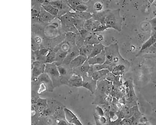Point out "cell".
Returning a JSON list of instances; mask_svg holds the SVG:
<instances>
[{"label": "cell", "mask_w": 156, "mask_h": 125, "mask_svg": "<svg viewBox=\"0 0 156 125\" xmlns=\"http://www.w3.org/2000/svg\"><path fill=\"white\" fill-rule=\"evenodd\" d=\"M80 55L79 48L76 45L72 47L68 52L62 64L69 65L70 62Z\"/></svg>", "instance_id": "11"}, {"label": "cell", "mask_w": 156, "mask_h": 125, "mask_svg": "<svg viewBox=\"0 0 156 125\" xmlns=\"http://www.w3.org/2000/svg\"><path fill=\"white\" fill-rule=\"evenodd\" d=\"M56 56V52L53 49L50 48L49 53L47 55L45 64L52 63L55 62Z\"/></svg>", "instance_id": "25"}, {"label": "cell", "mask_w": 156, "mask_h": 125, "mask_svg": "<svg viewBox=\"0 0 156 125\" xmlns=\"http://www.w3.org/2000/svg\"><path fill=\"white\" fill-rule=\"evenodd\" d=\"M61 83L68 85V81L73 73V70L70 68L69 65L62 64L58 66Z\"/></svg>", "instance_id": "6"}, {"label": "cell", "mask_w": 156, "mask_h": 125, "mask_svg": "<svg viewBox=\"0 0 156 125\" xmlns=\"http://www.w3.org/2000/svg\"><path fill=\"white\" fill-rule=\"evenodd\" d=\"M99 35L96 33H92L84 40L85 45H94L101 43L99 39Z\"/></svg>", "instance_id": "21"}, {"label": "cell", "mask_w": 156, "mask_h": 125, "mask_svg": "<svg viewBox=\"0 0 156 125\" xmlns=\"http://www.w3.org/2000/svg\"><path fill=\"white\" fill-rule=\"evenodd\" d=\"M32 78H38L44 73L46 64L40 62L36 61L32 63Z\"/></svg>", "instance_id": "9"}, {"label": "cell", "mask_w": 156, "mask_h": 125, "mask_svg": "<svg viewBox=\"0 0 156 125\" xmlns=\"http://www.w3.org/2000/svg\"><path fill=\"white\" fill-rule=\"evenodd\" d=\"M70 12L73 17L75 19L81 20L86 21L93 17V14L87 11Z\"/></svg>", "instance_id": "15"}, {"label": "cell", "mask_w": 156, "mask_h": 125, "mask_svg": "<svg viewBox=\"0 0 156 125\" xmlns=\"http://www.w3.org/2000/svg\"><path fill=\"white\" fill-rule=\"evenodd\" d=\"M31 48L32 51L35 52L41 48L40 45L37 44L32 37L31 39Z\"/></svg>", "instance_id": "29"}, {"label": "cell", "mask_w": 156, "mask_h": 125, "mask_svg": "<svg viewBox=\"0 0 156 125\" xmlns=\"http://www.w3.org/2000/svg\"><path fill=\"white\" fill-rule=\"evenodd\" d=\"M83 78L81 76L73 73L69 79L68 85L71 87H82Z\"/></svg>", "instance_id": "13"}, {"label": "cell", "mask_w": 156, "mask_h": 125, "mask_svg": "<svg viewBox=\"0 0 156 125\" xmlns=\"http://www.w3.org/2000/svg\"><path fill=\"white\" fill-rule=\"evenodd\" d=\"M41 6L45 11L51 15L56 17L59 15V10L51 5L48 1L46 0Z\"/></svg>", "instance_id": "19"}, {"label": "cell", "mask_w": 156, "mask_h": 125, "mask_svg": "<svg viewBox=\"0 0 156 125\" xmlns=\"http://www.w3.org/2000/svg\"><path fill=\"white\" fill-rule=\"evenodd\" d=\"M49 2L59 10V14L60 13L61 14L60 16L70 11L71 9L68 2H65L63 0H54Z\"/></svg>", "instance_id": "8"}, {"label": "cell", "mask_w": 156, "mask_h": 125, "mask_svg": "<svg viewBox=\"0 0 156 125\" xmlns=\"http://www.w3.org/2000/svg\"><path fill=\"white\" fill-rule=\"evenodd\" d=\"M105 47L102 43L94 45L92 53L88 59L93 57L100 53L105 49Z\"/></svg>", "instance_id": "24"}, {"label": "cell", "mask_w": 156, "mask_h": 125, "mask_svg": "<svg viewBox=\"0 0 156 125\" xmlns=\"http://www.w3.org/2000/svg\"><path fill=\"white\" fill-rule=\"evenodd\" d=\"M93 45H84L79 48L80 54L88 58L91 53Z\"/></svg>", "instance_id": "23"}, {"label": "cell", "mask_w": 156, "mask_h": 125, "mask_svg": "<svg viewBox=\"0 0 156 125\" xmlns=\"http://www.w3.org/2000/svg\"><path fill=\"white\" fill-rule=\"evenodd\" d=\"M32 63L36 61L35 54L34 51H32Z\"/></svg>", "instance_id": "33"}, {"label": "cell", "mask_w": 156, "mask_h": 125, "mask_svg": "<svg viewBox=\"0 0 156 125\" xmlns=\"http://www.w3.org/2000/svg\"><path fill=\"white\" fill-rule=\"evenodd\" d=\"M50 49V48H43L34 52L36 56V61L45 64L46 57Z\"/></svg>", "instance_id": "14"}, {"label": "cell", "mask_w": 156, "mask_h": 125, "mask_svg": "<svg viewBox=\"0 0 156 125\" xmlns=\"http://www.w3.org/2000/svg\"><path fill=\"white\" fill-rule=\"evenodd\" d=\"M33 38L37 44L40 45L42 42V39L41 38L38 36H36Z\"/></svg>", "instance_id": "32"}, {"label": "cell", "mask_w": 156, "mask_h": 125, "mask_svg": "<svg viewBox=\"0 0 156 125\" xmlns=\"http://www.w3.org/2000/svg\"><path fill=\"white\" fill-rule=\"evenodd\" d=\"M104 25L107 29H112L118 32L122 31L123 18L120 15V9L106 10Z\"/></svg>", "instance_id": "1"}, {"label": "cell", "mask_w": 156, "mask_h": 125, "mask_svg": "<svg viewBox=\"0 0 156 125\" xmlns=\"http://www.w3.org/2000/svg\"><path fill=\"white\" fill-rule=\"evenodd\" d=\"M65 119L69 125H82L81 121L73 112L70 109L64 108Z\"/></svg>", "instance_id": "10"}, {"label": "cell", "mask_w": 156, "mask_h": 125, "mask_svg": "<svg viewBox=\"0 0 156 125\" xmlns=\"http://www.w3.org/2000/svg\"><path fill=\"white\" fill-rule=\"evenodd\" d=\"M87 9L88 7L87 5L81 3L76 6L75 11L85 12Z\"/></svg>", "instance_id": "30"}, {"label": "cell", "mask_w": 156, "mask_h": 125, "mask_svg": "<svg viewBox=\"0 0 156 125\" xmlns=\"http://www.w3.org/2000/svg\"><path fill=\"white\" fill-rule=\"evenodd\" d=\"M44 73H46L52 82L53 85L55 87L60 85L61 84L60 74L58 66L55 62L52 63L45 64Z\"/></svg>", "instance_id": "4"}, {"label": "cell", "mask_w": 156, "mask_h": 125, "mask_svg": "<svg viewBox=\"0 0 156 125\" xmlns=\"http://www.w3.org/2000/svg\"><path fill=\"white\" fill-rule=\"evenodd\" d=\"M82 87L89 91L92 94L95 93L97 88V82L87 74L83 77Z\"/></svg>", "instance_id": "7"}, {"label": "cell", "mask_w": 156, "mask_h": 125, "mask_svg": "<svg viewBox=\"0 0 156 125\" xmlns=\"http://www.w3.org/2000/svg\"><path fill=\"white\" fill-rule=\"evenodd\" d=\"M68 52L63 51L60 48L56 52L55 62L57 66L63 63L65 58L66 57Z\"/></svg>", "instance_id": "22"}, {"label": "cell", "mask_w": 156, "mask_h": 125, "mask_svg": "<svg viewBox=\"0 0 156 125\" xmlns=\"http://www.w3.org/2000/svg\"><path fill=\"white\" fill-rule=\"evenodd\" d=\"M90 65L87 60L80 66L73 70V73L83 77L87 74Z\"/></svg>", "instance_id": "18"}, {"label": "cell", "mask_w": 156, "mask_h": 125, "mask_svg": "<svg viewBox=\"0 0 156 125\" xmlns=\"http://www.w3.org/2000/svg\"><path fill=\"white\" fill-rule=\"evenodd\" d=\"M56 17L45 11L41 6L39 20L42 22L48 23L53 21Z\"/></svg>", "instance_id": "16"}, {"label": "cell", "mask_w": 156, "mask_h": 125, "mask_svg": "<svg viewBox=\"0 0 156 125\" xmlns=\"http://www.w3.org/2000/svg\"><path fill=\"white\" fill-rule=\"evenodd\" d=\"M68 3L71 9L75 11L76 6L81 4L80 0H67Z\"/></svg>", "instance_id": "28"}, {"label": "cell", "mask_w": 156, "mask_h": 125, "mask_svg": "<svg viewBox=\"0 0 156 125\" xmlns=\"http://www.w3.org/2000/svg\"><path fill=\"white\" fill-rule=\"evenodd\" d=\"M110 71L107 69H105L97 71L94 72L91 77L98 82L100 80L105 79Z\"/></svg>", "instance_id": "20"}, {"label": "cell", "mask_w": 156, "mask_h": 125, "mask_svg": "<svg viewBox=\"0 0 156 125\" xmlns=\"http://www.w3.org/2000/svg\"><path fill=\"white\" fill-rule=\"evenodd\" d=\"M84 28L92 33L103 32L107 30L105 26L93 17L85 21Z\"/></svg>", "instance_id": "5"}, {"label": "cell", "mask_w": 156, "mask_h": 125, "mask_svg": "<svg viewBox=\"0 0 156 125\" xmlns=\"http://www.w3.org/2000/svg\"><path fill=\"white\" fill-rule=\"evenodd\" d=\"M75 44L76 46L79 48L85 45L84 40L79 33L76 34Z\"/></svg>", "instance_id": "27"}, {"label": "cell", "mask_w": 156, "mask_h": 125, "mask_svg": "<svg viewBox=\"0 0 156 125\" xmlns=\"http://www.w3.org/2000/svg\"><path fill=\"white\" fill-rule=\"evenodd\" d=\"M106 57L105 49L99 54L87 59L90 65L102 64L105 63Z\"/></svg>", "instance_id": "12"}, {"label": "cell", "mask_w": 156, "mask_h": 125, "mask_svg": "<svg viewBox=\"0 0 156 125\" xmlns=\"http://www.w3.org/2000/svg\"><path fill=\"white\" fill-rule=\"evenodd\" d=\"M87 59V58L80 55L70 62L69 67L73 70L79 67L83 64Z\"/></svg>", "instance_id": "17"}, {"label": "cell", "mask_w": 156, "mask_h": 125, "mask_svg": "<svg viewBox=\"0 0 156 125\" xmlns=\"http://www.w3.org/2000/svg\"><path fill=\"white\" fill-rule=\"evenodd\" d=\"M70 12L59 18L61 30L65 33L72 32L76 34L79 32L74 26L73 23L74 18L71 15Z\"/></svg>", "instance_id": "3"}, {"label": "cell", "mask_w": 156, "mask_h": 125, "mask_svg": "<svg viewBox=\"0 0 156 125\" xmlns=\"http://www.w3.org/2000/svg\"><path fill=\"white\" fill-rule=\"evenodd\" d=\"M85 21L84 20L74 19V24L78 32H79L85 29Z\"/></svg>", "instance_id": "26"}, {"label": "cell", "mask_w": 156, "mask_h": 125, "mask_svg": "<svg viewBox=\"0 0 156 125\" xmlns=\"http://www.w3.org/2000/svg\"><path fill=\"white\" fill-rule=\"evenodd\" d=\"M103 6L102 4L99 2L95 4L94 6V9L95 12H99L102 11Z\"/></svg>", "instance_id": "31"}, {"label": "cell", "mask_w": 156, "mask_h": 125, "mask_svg": "<svg viewBox=\"0 0 156 125\" xmlns=\"http://www.w3.org/2000/svg\"><path fill=\"white\" fill-rule=\"evenodd\" d=\"M105 51L106 57L105 63L110 66L112 69L115 66L120 64L122 59L120 54L118 44H112L105 47Z\"/></svg>", "instance_id": "2"}]
</instances>
